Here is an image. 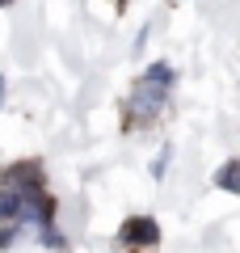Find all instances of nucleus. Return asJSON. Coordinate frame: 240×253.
<instances>
[{
    "mask_svg": "<svg viewBox=\"0 0 240 253\" xmlns=\"http://www.w3.org/2000/svg\"><path fill=\"white\" fill-rule=\"evenodd\" d=\"M118 241L131 245V249H156L160 228H156V219H152V215H131L122 224V232H118Z\"/></svg>",
    "mask_w": 240,
    "mask_h": 253,
    "instance_id": "f03ea898",
    "label": "nucleus"
},
{
    "mask_svg": "<svg viewBox=\"0 0 240 253\" xmlns=\"http://www.w3.org/2000/svg\"><path fill=\"white\" fill-rule=\"evenodd\" d=\"M169 89H173V68L169 63H152L148 72L135 81L131 97H126V131L152 123L164 110V101H169Z\"/></svg>",
    "mask_w": 240,
    "mask_h": 253,
    "instance_id": "f257e3e1",
    "label": "nucleus"
},
{
    "mask_svg": "<svg viewBox=\"0 0 240 253\" xmlns=\"http://www.w3.org/2000/svg\"><path fill=\"white\" fill-rule=\"evenodd\" d=\"M215 186H223V190H232V194H240V156H236V161H228L219 173H215Z\"/></svg>",
    "mask_w": 240,
    "mask_h": 253,
    "instance_id": "7ed1b4c3",
    "label": "nucleus"
},
{
    "mask_svg": "<svg viewBox=\"0 0 240 253\" xmlns=\"http://www.w3.org/2000/svg\"><path fill=\"white\" fill-rule=\"evenodd\" d=\"M0 4H9V0H0Z\"/></svg>",
    "mask_w": 240,
    "mask_h": 253,
    "instance_id": "39448f33",
    "label": "nucleus"
},
{
    "mask_svg": "<svg viewBox=\"0 0 240 253\" xmlns=\"http://www.w3.org/2000/svg\"><path fill=\"white\" fill-rule=\"evenodd\" d=\"M114 4H118V9H122V4H126V0H114Z\"/></svg>",
    "mask_w": 240,
    "mask_h": 253,
    "instance_id": "20e7f679",
    "label": "nucleus"
}]
</instances>
